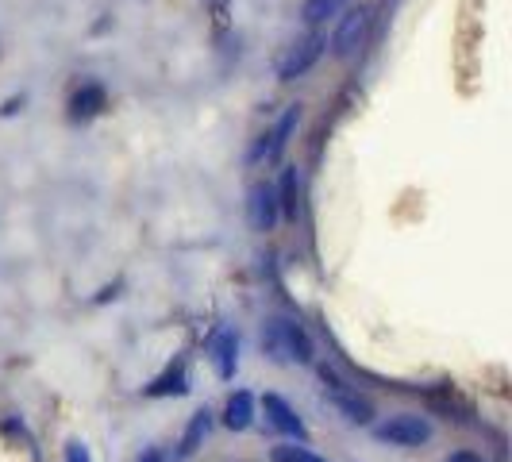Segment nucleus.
Returning <instances> with one entry per match:
<instances>
[{
	"label": "nucleus",
	"instance_id": "1",
	"mask_svg": "<svg viewBox=\"0 0 512 462\" xmlns=\"http://www.w3.org/2000/svg\"><path fill=\"white\" fill-rule=\"evenodd\" d=\"M262 347L274 362H312L308 335L297 324H289V320H270L262 328Z\"/></svg>",
	"mask_w": 512,
	"mask_h": 462
},
{
	"label": "nucleus",
	"instance_id": "2",
	"mask_svg": "<svg viewBox=\"0 0 512 462\" xmlns=\"http://www.w3.org/2000/svg\"><path fill=\"white\" fill-rule=\"evenodd\" d=\"M366 35H370V12H366V8H347V12L339 16V24H335L328 51H332L335 62H351V58L362 51Z\"/></svg>",
	"mask_w": 512,
	"mask_h": 462
},
{
	"label": "nucleus",
	"instance_id": "3",
	"mask_svg": "<svg viewBox=\"0 0 512 462\" xmlns=\"http://www.w3.org/2000/svg\"><path fill=\"white\" fill-rule=\"evenodd\" d=\"M374 436L382 443H393V447H420L432 439V424L416 412H401V416H389L385 424H378Z\"/></svg>",
	"mask_w": 512,
	"mask_h": 462
},
{
	"label": "nucleus",
	"instance_id": "4",
	"mask_svg": "<svg viewBox=\"0 0 512 462\" xmlns=\"http://www.w3.org/2000/svg\"><path fill=\"white\" fill-rule=\"evenodd\" d=\"M328 51V39L312 27L305 39H297L289 51H285V58H282V66H278V77L282 81H297V77H305L316 62H320V54Z\"/></svg>",
	"mask_w": 512,
	"mask_h": 462
},
{
	"label": "nucleus",
	"instance_id": "5",
	"mask_svg": "<svg viewBox=\"0 0 512 462\" xmlns=\"http://www.w3.org/2000/svg\"><path fill=\"white\" fill-rule=\"evenodd\" d=\"M297 124H301V108H297V104H289V108L282 112V120L274 124V131H270V135H262V139L255 143V151H251V158H247V162H251V166L278 162V158H282V151L289 147V135L297 131Z\"/></svg>",
	"mask_w": 512,
	"mask_h": 462
},
{
	"label": "nucleus",
	"instance_id": "6",
	"mask_svg": "<svg viewBox=\"0 0 512 462\" xmlns=\"http://www.w3.org/2000/svg\"><path fill=\"white\" fill-rule=\"evenodd\" d=\"M278 216H282V208H278V189H274L270 181L251 185V193H247V220H251V228L274 231Z\"/></svg>",
	"mask_w": 512,
	"mask_h": 462
},
{
	"label": "nucleus",
	"instance_id": "7",
	"mask_svg": "<svg viewBox=\"0 0 512 462\" xmlns=\"http://www.w3.org/2000/svg\"><path fill=\"white\" fill-rule=\"evenodd\" d=\"M320 378L328 382L324 389H328L332 405H335L339 412H343V416H347L351 424H370V416H374V409H370V401H362L359 393H351V389H347V385L339 382L335 374H328V370H320Z\"/></svg>",
	"mask_w": 512,
	"mask_h": 462
},
{
	"label": "nucleus",
	"instance_id": "8",
	"mask_svg": "<svg viewBox=\"0 0 512 462\" xmlns=\"http://www.w3.org/2000/svg\"><path fill=\"white\" fill-rule=\"evenodd\" d=\"M262 412H266V424L274 428V432H282V436L289 439H297V443H305L308 432H305V424H301V416L285 405L278 393H266L262 397Z\"/></svg>",
	"mask_w": 512,
	"mask_h": 462
},
{
	"label": "nucleus",
	"instance_id": "9",
	"mask_svg": "<svg viewBox=\"0 0 512 462\" xmlns=\"http://www.w3.org/2000/svg\"><path fill=\"white\" fill-rule=\"evenodd\" d=\"M208 355H212V366H216V378L231 382L235 366H239V339H235V332L220 328V332L212 335V343H208Z\"/></svg>",
	"mask_w": 512,
	"mask_h": 462
},
{
	"label": "nucleus",
	"instance_id": "10",
	"mask_svg": "<svg viewBox=\"0 0 512 462\" xmlns=\"http://www.w3.org/2000/svg\"><path fill=\"white\" fill-rule=\"evenodd\" d=\"M251 420H255V397L239 389V393L228 401V409H224V424H228L231 432H247Z\"/></svg>",
	"mask_w": 512,
	"mask_h": 462
},
{
	"label": "nucleus",
	"instance_id": "11",
	"mask_svg": "<svg viewBox=\"0 0 512 462\" xmlns=\"http://www.w3.org/2000/svg\"><path fill=\"white\" fill-rule=\"evenodd\" d=\"M351 8V0H305V8H301V16H305L308 27H320L335 20V16H343Z\"/></svg>",
	"mask_w": 512,
	"mask_h": 462
},
{
	"label": "nucleus",
	"instance_id": "12",
	"mask_svg": "<svg viewBox=\"0 0 512 462\" xmlns=\"http://www.w3.org/2000/svg\"><path fill=\"white\" fill-rule=\"evenodd\" d=\"M208 428H212V412L201 409V412H193V420H189V428H185V436H181V455H193L201 443H205L208 436Z\"/></svg>",
	"mask_w": 512,
	"mask_h": 462
},
{
	"label": "nucleus",
	"instance_id": "13",
	"mask_svg": "<svg viewBox=\"0 0 512 462\" xmlns=\"http://www.w3.org/2000/svg\"><path fill=\"white\" fill-rule=\"evenodd\" d=\"M185 389H189V385H185V366H181V362L170 366L162 378H154V382L147 385L151 397H170V393H185Z\"/></svg>",
	"mask_w": 512,
	"mask_h": 462
},
{
	"label": "nucleus",
	"instance_id": "14",
	"mask_svg": "<svg viewBox=\"0 0 512 462\" xmlns=\"http://www.w3.org/2000/svg\"><path fill=\"white\" fill-rule=\"evenodd\" d=\"M278 208H282L289 220H297V212H301V201H297V170L289 166L282 178V189H278Z\"/></svg>",
	"mask_w": 512,
	"mask_h": 462
},
{
	"label": "nucleus",
	"instance_id": "15",
	"mask_svg": "<svg viewBox=\"0 0 512 462\" xmlns=\"http://www.w3.org/2000/svg\"><path fill=\"white\" fill-rule=\"evenodd\" d=\"M101 104H104V93L97 89V85H89L85 93H77L74 97V116H93Z\"/></svg>",
	"mask_w": 512,
	"mask_h": 462
},
{
	"label": "nucleus",
	"instance_id": "16",
	"mask_svg": "<svg viewBox=\"0 0 512 462\" xmlns=\"http://www.w3.org/2000/svg\"><path fill=\"white\" fill-rule=\"evenodd\" d=\"M274 462H324V459H316L308 447H297V443H282V447H274Z\"/></svg>",
	"mask_w": 512,
	"mask_h": 462
},
{
	"label": "nucleus",
	"instance_id": "17",
	"mask_svg": "<svg viewBox=\"0 0 512 462\" xmlns=\"http://www.w3.org/2000/svg\"><path fill=\"white\" fill-rule=\"evenodd\" d=\"M66 462H93L89 459V451H85V443H70V447H66Z\"/></svg>",
	"mask_w": 512,
	"mask_h": 462
},
{
	"label": "nucleus",
	"instance_id": "18",
	"mask_svg": "<svg viewBox=\"0 0 512 462\" xmlns=\"http://www.w3.org/2000/svg\"><path fill=\"white\" fill-rule=\"evenodd\" d=\"M447 462H482L478 455H470V451H459V455H451Z\"/></svg>",
	"mask_w": 512,
	"mask_h": 462
},
{
	"label": "nucleus",
	"instance_id": "19",
	"mask_svg": "<svg viewBox=\"0 0 512 462\" xmlns=\"http://www.w3.org/2000/svg\"><path fill=\"white\" fill-rule=\"evenodd\" d=\"M143 462H162V455H147Z\"/></svg>",
	"mask_w": 512,
	"mask_h": 462
}]
</instances>
